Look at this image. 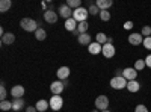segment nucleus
Returning <instances> with one entry per match:
<instances>
[{
	"label": "nucleus",
	"instance_id": "obj_1",
	"mask_svg": "<svg viewBox=\"0 0 151 112\" xmlns=\"http://www.w3.org/2000/svg\"><path fill=\"white\" fill-rule=\"evenodd\" d=\"M20 26L23 30H26V32H36L38 29V23L33 20V18H21L20 21Z\"/></svg>",
	"mask_w": 151,
	"mask_h": 112
},
{
	"label": "nucleus",
	"instance_id": "obj_2",
	"mask_svg": "<svg viewBox=\"0 0 151 112\" xmlns=\"http://www.w3.org/2000/svg\"><path fill=\"white\" fill-rule=\"evenodd\" d=\"M127 83L129 82L122 76H115V77L110 79V86L113 90H124V88H127Z\"/></svg>",
	"mask_w": 151,
	"mask_h": 112
},
{
	"label": "nucleus",
	"instance_id": "obj_3",
	"mask_svg": "<svg viewBox=\"0 0 151 112\" xmlns=\"http://www.w3.org/2000/svg\"><path fill=\"white\" fill-rule=\"evenodd\" d=\"M88 15H89V11H88L86 8H79V9H76L74 12H73V18L77 21V23H82V21H86V18H88Z\"/></svg>",
	"mask_w": 151,
	"mask_h": 112
},
{
	"label": "nucleus",
	"instance_id": "obj_4",
	"mask_svg": "<svg viewBox=\"0 0 151 112\" xmlns=\"http://www.w3.org/2000/svg\"><path fill=\"white\" fill-rule=\"evenodd\" d=\"M95 108L101 112V111H107L109 108V98L107 95H98L95 98Z\"/></svg>",
	"mask_w": 151,
	"mask_h": 112
},
{
	"label": "nucleus",
	"instance_id": "obj_5",
	"mask_svg": "<svg viewBox=\"0 0 151 112\" xmlns=\"http://www.w3.org/2000/svg\"><path fill=\"white\" fill-rule=\"evenodd\" d=\"M48 103H50V109L52 111H60L62 106H64V100H62L60 95H53Z\"/></svg>",
	"mask_w": 151,
	"mask_h": 112
},
{
	"label": "nucleus",
	"instance_id": "obj_6",
	"mask_svg": "<svg viewBox=\"0 0 151 112\" xmlns=\"http://www.w3.org/2000/svg\"><path fill=\"white\" fill-rule=\"evenodd\" d=\"M64 90H65V85H64L62 80H55L52 85H50V91L53 92V95H60Z\"/></svg>",
	"mask_w": 151,
	"mask_h": 112
},
{
	"label": "nucleus",
	"instance_id": "obj_7",
	"mask_svg": "<svg viewBox=\"0 0 151 112\" xmlns=\"http://www.w3.org/2000/svg\"><path fill=\"white\" fill-rule=\"evenodd\" d=\"M58 12H59V15L62 17V18H65V20H68V18H71L73 17V9L65 3V5H60L59 6V9H58Z\"/></svg>",
	"mask_w": 151,
	"mask_h": 112
},
{
	"label": "nucleus",
	"instance_id": "obj_8",
	"mask_svg": "<svg viewBox=\"0 0 151 112\" xmlns=\"http://www.w3.org/2000/svg\"><path fill=\"white\" fill-rule=\"evenodd\" d=\"M122 77L127 80V82H130V80H136V77H137V71L134 70V68H124V71H122Z\"/></svg>",
	"mask_w": 151,
	"mask_h": 112
},
{
	"label": "nucleus",
	"instance_id": "obj_9",
	"mask_svg": "<svg viewBox=\"0 0 151 112\" xmlns=\"http://www.w3.org/2000/svg\"><path fill=\"white\" fill-rule=\"evenodd\" d=\"M44 20L50 24H55L58 21V12H55L53 9H47L44 12Z\"/></svg>",
	"mask_w": 151,
	"mask_h": 112
},
{
	"label": "nucleus",
	"instance_id": "obj_10",
	"mask_svg": "<svg viewBox=\"0 0 151 112\" xmlns=\"http://www.w3.org/2000/svg\"><path fill=\"white\" fill-rule=\"evenodd\" d=\"M129 43H130L132 46H139V44H142V43H144V38H142L141 32H133V33H130Z\"/></svg>",
	"mask_w": 151,
	"mask_h": 112
},
{
	"label": "nucleus",
	"instance_id": "obj_11",
	"mask_svg": "<svg viewBox=\"0 0 151 112\" xmlns=\"http://www.w3.org/2000/svg\"><path fill=\"white\" fill-rule=\"evenodd\" d=\"M24 92H26V90H24V86H21V85H15L11 88V95L14 98H23Z\"/></svg>",
	"mask_w": 151,
	"mask_h": 112
},
{
	"label": "nucleus",
	"instance_id": "obj_12",
	"mask_svg": "<svg viewBox=\"0 0 151 112\" xmlns=\"http://www.w3.org/2000/svg\"><path fill=\"white\" fill-rule=\"evenodd\" d=\"M70 67H60L58 68L56 71V76H58V80H67L70 77Z\"/></svg>",
	"mask_w": 151,
	"mask_h": 112
},
{
	"label": "nucleus",
	"instance_id": "obj_13",
	"mask_svg": "<svg viewBox=\"0 0 151 112\" xmlns=\"http://www.w3.org/2000/svg\"><path fill=\"white\" fill-rule=\"evenodd\" d=\"M88 52H89L91 55H98V53L103 52V46L98 44L97 41H94V43H91L89 46H88Z\"/></svg>",
	"mask_w": 151,
	"mask_h": 112
},
{
	"label": "nucleus",
	"instance_id": "obj_14",
	"mask_svg": "<svg viewBox=\"0 0 151 112\" xmlns=\"http://www.w3.org/2000/svg\"><path fill=\"white\" fill-rule=\"evenodd\" d=\"M101 53H103L104 58H113L115 56V46L113 44H104Z\"/></svg>",
	"mask_w": 151,
	"mask_h": 112
},
{
	"label": "nucleus",
	"instance_id": "obj_15",
	"mask_svg": "<svg viewBox=\"0 0 151 112\" xmlns=\"http://www.w3.org/2000/svg\"><path fill=\"white\" fill-rule=\"evenodd\" d=\"M77 41H79V44H82V46H89V44L92 43V36L86 32V33H82V35L77 36Z\"/></svg>",
	"mask_w": 151,
	"mask_h": 112
},
{
	"label": "nucleus",
	"instance_id": "obj_16",
	"mask_svg": "<svg viewBox=\"0 0 151 112\" xmlns=\"http://www.w3.org/2000/svg\"><path fill=\"white\" fill-rule=\"evenodd\" d=\"M77 26H79V23L76 21L73 17H71V18H68V20H65V29H67L68 32H74V30H77Z\"/></svg>",
	"mask_w": 151,
	"mask_h": 112
},
{
	"label": "nucleus",
	"instance_id": "obj_17",
	"mask_svg": "<svg viewBox=\"0 0 151 112\" xmlns=\"http://www.w3.org/2000/svg\"><path fill=\"white\" fill-rule=\"evenodd\" d=\"M95 5L100 8V11H109V8L113 5L112 0H97Z\"/></svg>",
	"mask_w": 151,
	"mask_h": 112
},
{
	"label": "nucleus",
	"instance_id": "obj_18",
	"mask_svg": "<svg viewBox=\"0 0 151 112\" xmlns=\"http://www.w3.org/2000/svg\"><path fill=\"white\" fill-rule=\"evenodd\" d=\"M23 108H24V98H14V100H12V111L18 112Z\"/></svg>",
	"mask_w": 151,
	"mask_h": 112
},
{
	"label": "nucleus",
	"instance_id": "obj_19",
	"mask_svg": "<svg viewBox=\"0 0 151 112\" xmlns=\"http://www.w3.org/2000/svg\"><path fill=\"white\" fill-rule=\"evenodd\" d=\"M35 108L38 109V112H45L50 108V103L47 100H38L36 105H35Z\"/></svg>",
	"mask_w": 151,
	"mask_h": 112
},
{
	"label": "nucleus",
	"instance_id": "obj_20",
	"mask_svg": "<svg viewBox=\"0 0 151 112\" xmlns=\"http://www.w3.org/2000/svg\"><path fill=\"white\" fill-rule=\"evenodd\" d=\"M15 41V35L14 33H12V32H6L3 36H2V43L3 44H12V43H14Z\"/></svg>",
	"mask_w": 151,
	"mask_h": 112
},
{
	"label": "nucleus",
	"instance_id": "obj_21",
	"mask_svg": "<svg viewBox=\"0 0 151 112\" xmlns=\"http://www.w3.org/2000/svg\"><path fill=\"white\" fill-rule=\"evenodd\" d=\"M127 90L130 91V92H137L141 90V83L137 82V80H130L129 83H127Z\"/></svg>",
	"mask_w": 151,
	"mask_h": 112
},
{
	"label": "nucleus",
	"instance_id": "obj_22",
	"mask_svg": "<svg viewBox=\"0 0 151 112\" xmlns=\"http://www.w3.org/2000/svg\"><path fill=\"white\" fill-rule=\"evenodd\" d=\"M12 6L11 0H0V12H8Z\"/></svg>",
	"mask_w": 151,
	"mask_h": 112
},
{
	"label": "nucleus",
	"instance_id": "obj_23",
	"mask_svg": "<svg viewBox=\"0 0 151 112\" xmlns=\"http://www.w3.org/2000/svg\"><path fill=\"white\" fill-rule=\"evenodd\" d=\"M95 41H97L98 44L104 46V44L107 43V36H106V33H103V32H98V33L95 35Z\"/></svg>",
	"mask_w": 151,
	"mask_h": 112
},
{
	"label": "nucleus",
	"instance_id": "obj_24",
	"mask_svg": "<svg viewBox=\"0 0 151 112\" xmlns=\"http://www.w3.org/2000/svg\"><path fill=\"white\" fill-rule=\"evenodd\" d=\"M35 38H36L38 41H44V40L47 38V32H45L44 29H41V27H40V29H38V30L35 32Z\"/></svg>",
	"mask_w": 151,
	"mask_h": 112
},
{
	"label": "nucleus",
	"instance_id": "obj_25",
	"mask_svg": "<svg viewBox=\"0 0 151 112\" xmlns=\"http://www.w3.org/2000/svg\"><path fill=\"white\" fill-rule=\"evenodd\" d=\"M88 29H89V23H88V21H82V23H79L77 30H79V33H80V35H82V33H86V32H88Z\"/></svg>",
	"mask_w": 151,
	"mask_h": 112
},
{
	"label": "nucleus",
	"instance_id": "obj_26",
	"mask_svg": "<svg viewBox=\"0 0 151 112\" xmlns=\"http://www.w3.org/2000/svg\"><path fill=\"white\" fill-rule=\"evenodd\" d=\"M145 67H147V65H145V59H137V61L134 62V67H133V68H134L136 71H142Z\"/></svg>",
	"mask_w": 151,
	"mask_h": 112
},
{
	"label": "nucleus",
	"instance_id": "obj_27",
	"mask_svg": "<svg viewBox=\"0 0 151 112\" xmlns=\"http://www.w3.org/2000/svg\"><path fill=\"white\" fill-rule=\"evenodd\" d=\"M67 5L71 8V9H79V8H82V2H80V0H68V2H67Z\"/></svg>",
	"mask_w": 151,
	"mask_h": 112
},
{
	"label": "nucleus",
	"instance_id": "obj_28",
	"mask_svg": "<svg viewBox=\"0 0 151 112\" xmlns=\"http://www.w3.org/2000/svg\"><path fill=\"white\" fill-rule=\"evenodd\" d=\"M0 109H2V111H9V109H12V102L3 100L2 103H0Z\"/></svg>",
	"mask_w": 151,
	"mask_h": 112
},
{
	"label": "nucleus",
	"instance_id": "obj_29",
	"mask_svg": "<svg viewBox=\"0 0 151 112\" xmlns=\"http://www.w3.org/2000/svg\"><path fill=\"white\" fill-rule=\"evenodd\" d=\"M88 11H89V15H100V8L97 5H91L89 8H88Z\"/></svg>",
	"mask_w": 151,
	"mask_h": 112
},
{
	"label": "nucleus",
	"instance_id": "obj_30",
	"mask_svg": "<svg viewBox=\"0 0 151 112\" xmlns=\"http://www.w3.org/2000/svg\"><path fill=\"white\" fill-rule=\"evenodd\" d=\"M6 95H8V91L5 88V83L2 82V85H0V98H2V102L6 100Z\"/></svg>",
	"mask_w": 151,
	"mask_h": 112
},
{
	"label": "nucleus",
	"instance_id": "obj_31",
	"mask_svg": "<svg viewBox=\"0 0 151 112\" xmlns=\"http://www.w3.org/2000/svg\"><path fill=\"white\" fill-rule=\"evenodd\" d=\"M100 18L103 21H109L110 20V12L109 11H100Z\"/></svg>",
	"mask_w": 151,
	"mask_h": 112
},
{
	"label": "nucleus",
	"instance_id": "obj_32",
	"mask_svg": "<svg viewBox=\"0 0 151 112\" xmlns=\"http://www.w3.org/2000/svg\"><path fill=\"white\" fill-rule=\"evenodd\" d=\"M141 35L144 36V38H147V36H151V26H144L142 30H141Z\"/></svg>",
	"mask_w": 151,
	"mask_h": 112
},
{
	"label": "nucleus",
	"instance_id": "obj_33",
	"mask_svg": "<svg viewBox=\"0 0 151 112\" xmlns=\"http://www.w3.org/2000/svg\"><path fill=\"white\" fill-rule=\"evenodd\" d=\"M144 47L147 48V50H151V36H147V38H144Z\"/></svg>",
	"mask_w": 151,
	"mask_h": 112
},
{
	"label": "nucleus",
	"instance_id": "obj_34",
	"mask_svg": "<svg viewBox=\"0 0 151 112\" xmlns=\"http://www.w3.org/2000/svg\"><path fill=\"white\" fill-rule=\"evenodd\" d=\"M134 112H150V109H147L145 105H137L134 108Z\"/></svg>",
	"mask_w": 151,
	"mask_h": 112
},
{
	"label": "nucleus",
	"instance_id": "obj_35",
	"mask_svg": "<svg viewBox=\"0 0 151 112\" xmlns=\"http://www.w3.org/2000/svg\"><path fill=\"white\" fill-rule=\"evenodd\" d=\"M145 65H147L148 68H151V55H148V56L145 58Z\"/></svg>",
	"mask_w": 151,
	"mask_h": 112
},
{
	"label": "nucleus",
	"instance_id": "obj_36",
	"mask_svg": "<svg viewBox=\"0 0 151 112\" xmlns=\"http://www.w3.org/2000/svg\"><path fill=\"white\" fill-rule=\"evenodd\" d=\"M132 27H133V23L132 21H127V23L124 24V29H132Z\"/></svg>",
	"mask_w": 151,
	"mask_h": 112
},
{
	"label": "nucleus",
	"instance_id": "obj_37",
	"mask_svg": "<svg viewBox=\"0 0 151 112\" xmlns=\"http://www.w3.org/2000/svg\"><path fill=\"white\" fill-rule=\"evenodd\" d=\"M26 112H38V109L33 108V106H27V108H26Z\"/></svg>",
	"mask_w": 151,
	"mask_h": 112
},
{
	"label": "nucleus",
	"instance_id": "obj_38",
	"mask_svg": "<svg viewBox=\"0 0 151 112\" xmlns=\"http://www.w3.org/2000/svg\"><path fill=\"white\" fill-rule=\"evenodd\" d=\"M122 71H124V68H118L115 73H116V76H122Z\"/></svg>",
	"mask_w": 151,
	"mask_h": 112
},
{
	"label": "nucleus",
	"instance_id": "obj_39",
	"mask_svg": "<svg viewBox=\"0 0 151 112\" xmlns=\"http://www.w3.org/2000/svg\"><path fill=\"white\" fill-rule=\"evenodd\" d=\"M106 44H113V38H112V36H107V43Z\"/></svg>",
	"mask_w": 151,
	"mask_h": 112
},
{
	"label": "nucleus",
	"instance_id": "obj_40",
	"mask_svg": "<svg viewBox=\"0 0 151 112\" xmlns=\"http://www.w3.org/2000/svg\"><path fill=\"white\" fill-rule=\"evenodd\" d=\"M92 112H100V111H98V109H94V111H92Z\"/></svg>",
	"mask_w": 151,
	"mask_h": 112
},
{
	"label": "nucleus",
	"instance_id": "obj_41",
	"mask_svg": "<svg viewBox=\"0 0 151 112\" xmlns=\"http://www.w3.org/2000/svg\"><path fill=\"white\" fill-rule=\"evenodd\" d=\"M101 112H110V111H109V109H107V111H101Z\"/></svg>",
	"mask_w": 151,
	"mask_h": 112
},
{
	"label": "nucleus",
	"instance_id": "obj_42",
	"mask_svg": "<svg viewBox=\"0 0 151 112\" xmlns=\"http://www.w3.org/2000/svg\"><path fill=\"white\" fill-rule=\"evenodd\" d=\"M150 112H151V109H150Z\"/></svg>",
	"mask_w": 151,
	"mask_h": 112
}]
</instances>
